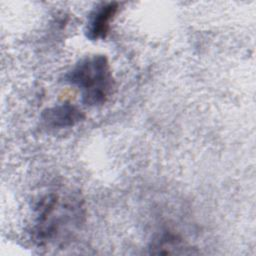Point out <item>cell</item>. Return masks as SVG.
<instances>
[{
  "label": "cell",
  "mask_w": 256,
  "mask_h": 256,
  "mask_svg": "<svg viewBox=\"0 0 256 256\" xmlns=\"http://www.w3.org/2000/svg\"><path fill=\"white\" fill-rule=\"evenodd\" d=\"M85 220L80 194L71 190H52L34 205L30 235L42 247L62 245L69 241Z\"/></svg>",
  "instance_id": "cell-1"
},
{
  "label": "cell",
  "mask_w": 256,
  "mask_h": 256,
  "mask_svg": "<svg viewBox=\"0 0 256 256\" xmlns=\"http://www.w3.org/2000/svg\"><path fill=\"white\" fill-rule=\"evenodd\" d=\"M64 81L76 86L80 90L82 103L90 107L106 103L115 86L109 61L101 54L80 59L64 75Z\"/></svg>",
  "instance_id": "cell-2"
},
{
  "label": "cell",
  "mask_w": 256,
  "mask_h": 256,
  "mask_svg": "<svg viewBox=\"0 0 256 256\" xmlns=\"http://www.w3.org/2000/svg\"><path fill=\"white\" fill-rule=\"evenodd\" d=\"M118 11L116 2H105L97 5L88 17L85 35L91 41L104 39L110 29V24Z\"/></svg>",
  "instance_id": "cell-3"
},
{
  "label": "cell",
  "mask_w": 256,
  "mask_h": 256,
  "mask_svg": "<svg viewBox=\"0 0 256 256\" xmlns=\"http://www.w3.org/2000/svg\"><path fill=\"white\" fill-rule=\"evenodd\" d=\"M40 119L47 128L62 129L81 122L84 114L77 106L66 102L43 110Z\"/></svg>",
  "instance_id": "cell-4"
}]
</instances>
